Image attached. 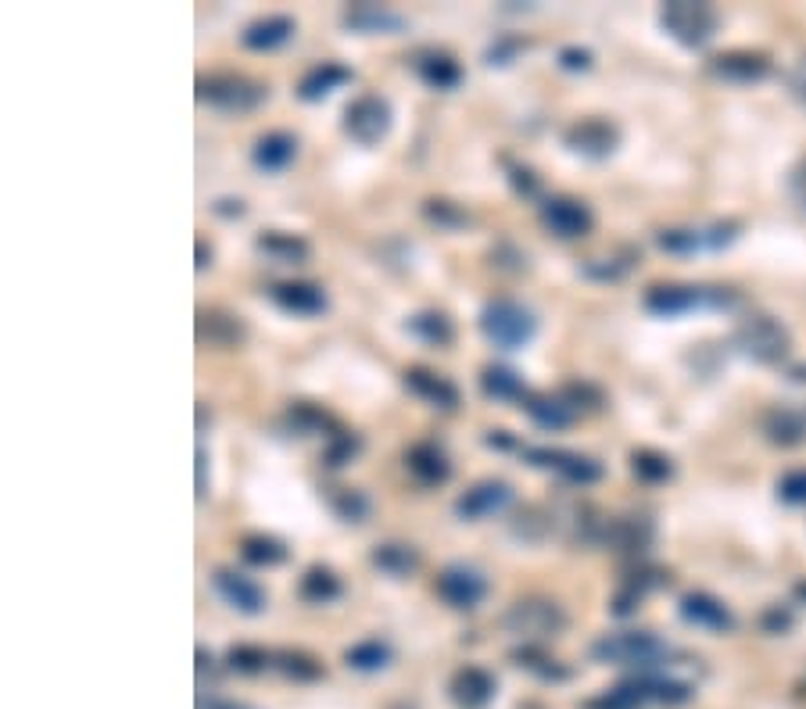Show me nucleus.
<instances>
[{
	"mask_svg": "<svg viewBox=\"0 0 806 709\" xmlns=\"http://www.w3.org/2000/svg\"><path fill=\"white\" fill-rule=\"evenodd\" d=\"M592 656L609 667H635L638 674L667 667L670 645L649 631H620V634H602L592 645Z\"/></svg>",
	"mask_w": 806,
	"mask_h": 709,
	"instance_id": "f257e3e1",
	"label": "nucleus"
},
{
	"mask_svg": "<svg viewBox=\"0 0 806 709\" xmlns=\"http://www.w3.org/2000/svg\"><path fill=\"white\" fill-rule=\"evenodd\" d=\"M477 326H481V334L502 351L527 348V344L534 341V334H538V319H534V312L513 298L488 301V305L481 308V316H477Z\"/></svg>",
	"mask_w": 806,
	"mask_h": 709,
	"instance_id": "f03ea898",
	"label": "nucleus"
},
{
	"mask_svg": "<svg viewBox=\"0 0 806 709\" xmlns=\"http://www.w3.org/2000/svg\"><path fill=\"white\" fill-rule=\"evenodd\" d=\"M738 294L728 291V287H681V283H660V287H649L645 294V308L652 316L674 319L685 316L692 308H735Z\"/></svg>",
	"mask_w": 806,
	"mask_h": 709,
	"instance_id": "7ed1b4c3",
	"label": "nucleus"
},
{
	"mask_svg": "<svg viewBox=\"0 0 806 709\" xmlns=\"http://www.w3.org/2000/svg\"><path fill=\"white\" fill-rule=\"evenodd\" d=\"M502 627H506L513 638H524V645H534V641L556 638L566 627V616L552 598H520V602H513L509 613L502 616Z\"/></svg>",
	"mask_w": 806,
	"mask_h": 709,
	"instance_id": "20e7f679",
	"label": "nucleus"
},
{
	"mask_svg": "<svg viewBox=\"0 0 806 709\" xmlns=\"http://www.w3.org/2000/svg\"><path fill=\"white\" fill-rule=\"evenodd\" d=\"M269 97V86L258 79L237 76V72H215L198 79V101L223 108V112H251Z\"/></svg>",
	"mask_w": 806,
	"mask_h": 709,
	"instance_id": "39448f33",
	"label": "nucleus"
},
{
	"mask_svg": "<svg viewBox=\"0 0 806 709\" xmlns=\"http://www.w3.org/2000/svg\"><path fill=\"white\" fill-rule=\"evenodd\" d=\"M660 26L667 29L681 47H706V43L717 36V26L721 18L710 4H695V0H674V4H663L660 11Z\"/></svg>",
	"mask_w": 806,
	"mask_h": 709,
	"instance_id": "423d86ee",
	"label": "nucleus"
},
{
	"mask_svg": "<svg viewBox=\"0 0 806 709\" xmlns=\"http://www.w3.org/2000/svg\"><path fill=\"white\" fill-rule=\"evenodd\" d=\"M735 348L764 366H774L789 355L792 337L774 316H746L735 330Z\"/></svg>",
	"mask_w": 806,
	"mask_h": 709,
	"instance_id": "0eeeda50",
	"label": "nucleus"
},
{
	"mask_svg": "<svg viewBox=\"0 0 806 709\" xmlns=\"http://www.w3.org/2000/svg\"><path fill=\"white\" fill-rule=\"evenodd\" d=\"M391 126H395V112H391V101L380 94H362L344 108V133L359 147H377L380 140H387Z\"/></svg>",
	"mask_w": 806,
	"mask_h": 709,
	"instance_id": "6e6552de",
	"label": "nucleus"
},
{
	"mask_svg": "<svg viewBox=\"0 0 806 709\" xmlns=\"http://www.w3.org/2000/svg\"><path fill=\"white\" fill-rule=\"evenodd\" d=\"M524 459L538 470H549L556 477L570 480V484H599L602 480V462L592 455L581 452H566V448H524Z\"/></svg>",
	"mask_w": 806,
	"mask_h": 709,
	"instance_id": "1a4fd4ad",
	"label": "nucleus"
},
{
	"mask_svg": "<svg viewBox=\"0 0 806 709\" xmlns=\"http://www.w3.org/2000/svg\"><path fill=\"white\" fill-rule=\"evenodd\" d=\"M541 215V226L549 233H556L559 240H581L592 233L595 226V215L592 208L584 205V201H577V197H545L538 208Z\"/></svg>",
	"mask_w": 806,
	"mask_h": 709,
	"instance_id": "9d476101",
	"label": "nucleus"
},
{
	"mask_svg": "<svg viewBox=\"0 0 806 709\" xmlns=\"http://www.w3.org/2000/svg\"><path fill=\"white\" fill-rule=\"evenodd\" d=\"M516 491L513 484H506V480H477V484L466 491V495H459V502H455V516L459 520H470V523H481L488 520V516H498L506 513L509 505H513Z\"/></svg>",
	"mask_w": 806,
	"mask_h": 709,
	"instance_id": "9b49d317",
	"label": "nucleus"
},
{
	"mask_svg": "<svg viewBox=\"0 0 806 709\" xmlns=\"http://www.w3.org/2000/svg\"><path fill=\"white\" fill-rule=\"evenodd\" d=\"M563 144L570 147L574 154H581V158L602 162V158H609V154L620 147V129L613 126L609 119L592 115V119H581V122H574V126L566 129Z\"/></svg>",
	"mask_w": 806,
	"mask_h": 709,
	"instance_id": "f8f14e48",
	"label": "nucleus"
},
{
	"mask_svg": "<svg viewBox=\"0 0 806 709\" xmlns=\"http://www.w3.org/2000/svg\"><path fill=\"white\" fill-rule=\"evenodd\" d=\"M438 595L445 598L452 609H477L488 595V581L481 570H473L466 563H452L438 573Z\"/></svg>",
	"mask_w": 806,
	"mask_h": 709,
	"instance_id": "ddd939ff",
	"label": "nucleus"
},
{
	"mask_svg": "<svg viewBox=\"0 0 806 709\" xmlns=\"http://www.w3.org/2000/svg\"><path fill=\"white\" fill-rule=\"evenodd\" d=\"M212 588L219 591V598H223L226 606L237 609V613H244V616H258L262 609H266V591L237 570H226V566L223 570H215Z\"/></svg>",
	"mask_w": 806,
	"mask_h": 709,
	"instance_id": "4468645a",
	"label": "nucleus"
},
{
	"mask_svg": "<svg viewBox=\"0 0 806 709\" xmlns=\"http://www.w3.org/2000/svg\"><path fill=\"white\" fill-rule=\"evenodd\" d=\"M344 26L362 36H377V33L395 36V33H402V29H409V18L398 15V11L387 8V4H369V0H362V4H352V8L344 11Z\"/></svg>",
	"mask_w": 806,
	"mask_h": 709,
	"instance_id": "2eb2a0df",
	"label": "nucleus"
},
{
	"mask_svg": "<svg viewBox=\"0 0 806 709\" xmlns=\"http://www.w3.org/2000/svg\"><path fill=\"white\" fill-rule=\"evenodd\" d=\"M738 226L735 223H717L710 230H663L660 237V248L663 251H674V255H692V251H717V248H728L731 240L738 237Z\"/></svg>",
	"mask_w": 806,
	"mask_h": 709,
	"instance_id": "dca6fc26",
	"label": "nucleus"
},
{
	"mask_svg": "<svg viewBox=\"0 0 806 709\" xmlns=\"http://www.w3.org/2000/svg\"><path fill=\"white\" fill-rule=\"evenodd\" d=\"M498 692V681L491 670L484 667H463L455 670L452 681H448V695L459 709H484Z\"/></svg>",
	"mask_w": 806,
	"mask_h": 709,
	"instance_id": "f3484780",
	"label": "nucleus"
},
{
	"mask_svg": "<svg viewBox=\"0 0 806 709\" xmlns=\"http://www.w3.org/2000/svg\"><path fill=\"white\" fill-rule=\"evenodd\" d=\"M269 298H273V305L283 308L287 316H319V312H326V291L312 280L276 283L273 291H269Z\"/></svg>",
	"mask_w": 806,
	"mask_h": 709,
	"instance_id": "a211bd4d",
	"label": "nucleus"
},
{
	"mask_svg": "<svg viewBox=\"0 0 806 709\" xmlns=\"http://www.w3.org/2000/svg\"><path fill=\"white\" fill-rule=\"evenodd\" d=\"M402 380L416 398H423V402L434 405V409H455V405H459V387H455L448 376L434 373V369L409 366L402 373Z\"/></svg>",
	"mask_w": 806,
	"mask_h": 709,
	"instance_id": "6ab92c4d",
	"label": "nucleus"
},
{
	"mask_svg": "<svg viewBox=\"0 0 806 709\" xmlns=\"http://www.w3.org/2000/svg\"><path fill=\"white\" fill-rule=\"evenodd\" d=\"M681 616H685L688 624L703 627V631H717V634L735 627L731 609L724 606L721 598H713L710 591H692V595L681 598Z\"/></svg>",
	"mask_w": 806,
	"mask_h": 709,
	"instance_id": "aec40b11",
	"label": "nucleus"
},
{
	"mask_svg": "<svg viewBox=\"0 0 806 709\" xmlns=\"http://www.w3.org/2000/svg\"><path fill=\"white\" fill-rule=\"evenodd\" d=\"M710 72L728 79V83H756L771 72V58L760 51H728L710 61Z\"/></svg>",
	"mask_w": 806,
	"mask_h": 709,
	"instance_id": "412c9836",
	"label": "nucleus"
},
{
	"mask_svg": "<svg viewBox=\"0 0 806 709\" xmlns=\"http://www.w3.org/2000/svg\"><path fill=\"white\" fill-rule=\"evenodd\" d=\"M298 158V137L287 133V129H273V133H262L251 147V162L262 172H283L287 165Z\"/></svg>",
	"mask_w": 806,
	"mask_h": 709,
	"instance_id": "4be33fe9",
	"label": "nucleus"
},
{
	"mask_svg": "<svg viewBox=\"0 0 806 709\" xmlns=\"http://www.w3.org/2000/svg\"><path fill=\"white\" fill-rule=\"evenodd\" d=\"M602 545H609L613 552H624V556H642L645 548L652 545V523L645 516H617V520H609Z\"/></svg>",
	"mask_w": 806,
	"mask_h": 709,
	"instance_id": "5701e85b",
	"label": "nucleus"
},
{
	"mask_svg": "<svg viewBox=\"0 0 806 709\" xmlns=\"http://www.w3.org/2000/svg\"><path fill=\"white\" fill-rule=\"evenodd\" d=\"M198 341L212 344V348H237L244 341V323L241 316L219 312V308H201L198 312Z\"/></svg>",
	"mask_w": 806,
	"mask_h": 709,
	"instance_id": "b1692460",
	"label": "nucleus"
},
{
	"mask_svg": "<svg viewBox=\"0 0 806 709\" xmlns=\"http://www.w3.org/2000/svg\"><path fill=\"white\" fill-rule=\"evenodd\" d=\"M298 33L291 15H266V18H255L248 29L241 33V43L248 51H276L283 43L291 40Z\"/></svg>",
	"mask_w": 806,
	"mask_h": 709,
	"instance_id": "393cba45",
	"label": "nucleus"
},
{
	"mask_svg": "<svg viewBox=\"0 0 806 709\" xmlns=\"http://www.w3.org/2000/svg\"><path fill=\"white\" fill-rule=\"evenodd\" d=\"M352 76L355 72L348 65H341V61H323V65H316V69H309L301 76L298 97L301 101H323L334 90H341L344 83H352Z\"/></svg>",
	"mask_w": 806,
	"mask_h": 709,
	"instance_id": "a878e982",
	"label": "nucleus"
},
{
	"mask_svg": "<svg viewBox=\"0 0 806 709\" xmlns=\"http://www.w3.org/2000/svg\"><path fill=\"white\" fill-rule=\"evenodd\" d=\"M405 470L412 477L420 480V484H445L452 477V462L445 459L438 445H430V441H420V445H412L405 452Z\"/></svg>",
	"mask_w": 806,
	"mask_h": 709,
	"instance_id": "bb28decb",
	"label": "nucleus"
},
{
	"mask_svg": "<svg viewBox=\"0 0 806 709\" xmlns=\"http://www.w3.org/2000/svg\"><path fill=\"white\" fill-rule=\"evenodd\" d=\"M369 563L377 566L384 577H391V581H405L420 566V552L412 545H405V541H384V545H377L369 552Z\"/></svg>",
	"mask_w": 806,
	"mask_h": 709,
	"instance_id": "cd10ccee",
	"label": "nucleus"
},
{
	"mask_svg": "<svg viewBox=\"0 0 806 709\" xmlns=\"http://www.w3.org/2000/svg\"><path fill=\"white\" fill-rule=\"evenodd\" d=\"M416 76L430 86V90H455L463 83V65L445 51H427L416 61Z\"/></svg>",
	"mask_w": 806,
	"mask_h": 709,
	"instance_id": "c85d7f7f",
	"label": "nucleus"
},
{
	"mask_svg": "<svg viewBox=\"0 0 806 709\" xmlns=\"http://www.w3.org/2000/svg\"><path fill=\"white\" fill-rule=\"evenodd\" d=\"M524 412L541 430H563V427H570L577 416V412L563 402V394H527Z\"/></svg>",
	"mask_w": 806,
	"mask_h": 709,
	"instance_id": "c756f323",
	"label": "nucleus"
},
{
	"mask_svg": "<svg viewBox=\"0 0 806 709\" xmlns=\"http://www.w3.org/2000/svg\"><path fill=\"white\" fill-rule=\"evenodd\" d=\"M255 248L262 251L266 258H273V262L280 265H298L309 258V240L298 237V233H283V230H266L258 233Z\"/></svg>",
	"mask_w": 806,
	"mask_h": 709,
	"instance_id": "7c9ffc66",
	"label": "nucleus"
},
{
	"mask_svg": "<svg viewBox=\"0 0 806 709\" xmlns=\"http://www.w3.org/2000/svg\"><path fill=\"white\" fill-rule=\"evenodd\" d=\"M405 334H412L416 341L430 344V348H448L455 330H452V319H448L445 312L427 308V312H416V316L405 319Z\"/></svg>",
	"mask_w": 806,
	"mask_h": 709,
	"instance_id": "2f4dec72",
	"label": "nucleus"
},
{
	"mask_svg": "<svg viewBox=\"0 0 806 709\" xmlns=\"http://www.w3.org/2000/svg\"><path fill=\"white\" fill-rule=\"evenodd\" d=\"M481 391L495 402H524L527 384L524 376L509 366H484L481 369Z\"/></svg>",
	"mask_w": 806,
	"mask_h": 709,
	"instance_id": "473e14b6",
	"label": "nucleus"
},
{
	"mask_svg": "<svg viewBox=\"0 0 806 709\" xmlns=\"http://www.w3.org/2000/svg\"><path fill=\"white\" fill-rule=\"evenodd\" d=\"M341 581H337L334 570H326V566H309V570L301 573L298 581V595L309 602V606H330L341 598Z\"/></svg>",
	"mask_w": 806,
	"mask_h": 709,
	"instance_id": "72a5a7b5",
	"label": "nucleus"
},
{
	"mask_svg": "<svg viewBox=\"0 0 806 709\" xmlns=\"http://www.w3.org/2000/svg\"><path fill=\"white\" fill-rule=\"evenodd\" d=\"M764 430L774 445H799V441H806V416L796 409H771L764 419Z\"/></svg>",
	"mask_w": 806,
	"mask_h": 709,
	"instance_id": "f704fd0d",
	"label": "nucleus"
},
{
	"mask_svg": "<svg viewBox=\"0 0 806 709\" xmlns=\"http://www.w3.org/2000/svg\"><path fill=\"white\" fill-rule=\"evenodd\" d=\"M344 663L352 670H359V674H377V670H384L391 663V645L380 638H366L344 652Z\"/></svg>",
	"mask_w": 806,
	"mask_h": 709,
	"instance_id": "c9c22d12",
	"label": "nucleus"
},
{
	"mask_svg": "<svg viewBox=\"0 0 806 709\" xmlns=\"http://www.w3.org/2000/svg\"><path fill=\"white\" fill-rule=\"evenodd\" d=\"M326 502H330L337 520H344V523H362L373 513V502H369V495L359 491V487H334V491L326 495Z\"/></svg>",
	"mask_w": 806,
	"mask_h": 709,
	"instance_id": "e433bc0d",
	"label": "nucleus"
},
{
	"mask_svg": "<svg viewBox=\"0 0 806 709\" xmlns=\"http://www.w3.org/2000/svg\"><path fill=\"white\" fill-rule=\"evenodd\" d=\"M423 219L427 223H434L438 230H466L470 226V212H466L463 205H455V201H448V197H427L423 201Z\"/></svg>",
	"mask_w": 806,
	"mask_h": 709,
	"instance_id": "4c0bfd02",
	"label": "nucleus"
},
{
	"mask_svg": "<svg viewBox=\"0 0 806 709\" xmlns=\"http://www.w3.org/2000/svg\"><path fill=\"white\" fill-rule=\"evenodd\" d=\"M552 530H556V513H545V509H538V505L524 509V513L513 520V538L527 541V545H541Z\"/></svg>",
	"mask_w": 806,
	"mask_h": 709,
	"instance_id": "58836bf2",
	"label": "nucleus"
},
{
	"mask_svg": "<svg viewBox=\"0 0 806 709\" xmlns=\"http://www.w3.org/2000/svg\"><path fill=\"white\" fill-rule=\"evenodd\" d=\"M241 556L251 566H280L287 559V545L269 538V534H248L241 541Z\"/></svg>",
	"mask_w": 806,
	"mask_h": 709,
	"instance_id": "ea45409f",
	"label": "nucleus"
},
{
	"mask_svg": "<svg viewBox=\"0 0 806 709\" xmlns=\"http://www.w3.org/2000/svg\"><path fill=\"white\" fill-rule=\"evenodd\" d=\"M291 423L301 430V434H326V441L344 430V427H337V419L330 416V412L316 409V405H309V402L294 405V409H291Z\"/></svg>",
	"mask_w": 806,
	"mask_h": 709,
	"instance_id": "a19ab883",
	"label": "nucleus"
},
{
	"mask_svg": "<svg viewBox=\"0 0 806 709\" xmlns=\"http://www.w3.org/2000/svg\"><path fill=\"white\" fill-rule=\"evenodd\" d=\"M631 470H635L638 480L645 484H660L674 473V462L667 459L663 452H652V448H635L631 452Z\"/></svg>",
	"mask_w": 806,
	"mask_h": 709,
	"instance_id": "79ce46f5",
	"label": "nucleus"
},
{
	"mask_svg": "<svg viewBox=\"0 0 806 709\" xmlns=\"http://www.w3.org/2000/svg\"><path fill=\"white\" fill-rule=\"evenodd\" d=\"M359 448H362V437L352 434V430H341V434H334L330 441H326L323 462L330 466V470H341V466H348V462L359 455Z\"/></svg>",
	"mask_w": 806,
	"mask_h": 709,
	"instance_id": "37998d69",
	"label": "nucleus"
},
{
	"mask_svg": "<svg viewBox=\"0 0 806 709\" xmlns=\"http://www.w3.org/2000/svg\"><path fill=\"white\" fill-rule=\"evenodd\" d=\"M226 663H230L237 674H258V670H266L269 663H273V656H269L262 645H230Z\"/></svg>",
	"mask_w": 806,
	"mask_h": 709,
	"instance_id": "c03bdc74",
	"label": "nucleus"
},
{
	"mask_svg": "<svg viewBox=\"0 0 806 709\" xmlns=\"http://www.w3.org/2000/svg\"><path fill=\"white\" fill-rule=\"evenodd\" d=\"M276 667L287 677H294V681H319V677H323V663H316V659L305 656V652H291V649L276 656Z\"/></svg>",
	"mask_w": 806,
	"mask_h": 709,
	"instance_id": "a18cd8bd",
	"label": "nucleus"
},
{
	"mask_svg": "<svg viewBox=\"0 0 806 709\" xmlns=\"http://www.w3.org/2000/svg\"><path fill=\"white\" fill-rule=\"evenodd\" d=\"M559 394H563V402L570 405L574 412L599 409V405H602V391H599V387H592V384H584V380H570V384H566Z\"/></svg>",
	"mask_w": 806,
	"mask_h": 709,
	"instance_id": "49530a36",
	"label": "nucleus"
},
{
	"mask_svg": "<svg viewBox=\"0 0 806 709\" xmlns=\"http://www.w3.org/2000/svg\"><path fill=\"white\" fill-rule=\"evenodd\" d=\"M513 659L520 663V667H527V670H534L538 677H545V681H552V677H566V670H559L549 656H541L534 645H524V649H516Z\"/></svg>",
	"mask_w": 806,
	"mask_h": 709,
	"instance_id": "de8ad7c7",
	"label": "nucleus"
},
{
	"mask_svg": "<svg viewBox=\"0 0 806 709\" xmlns=\"http://www.w3.org/2000/svg\"><path fill=\"white\" fill-rule=\"evenodd\" d=\"M778 495L781 502L789 505H806V470H792L778 480Z\"/></svg>",
	"mask_w": 806,
	"mask_h": 709,
	"instance_id": "09e8293b",
	"label": "nucleus"
},
{
	"mask_svg": "<svg viewBox=\"0 0 806 709\" xmlns=\"http://www.w3.org/2000/svg\"><path fill=\"white\" fill-rule=\"evenodd\" d=\"M624 269L627 265L617 262V258H592V262L581 265V276H588V280H620Z\"/></svg>",
	"mask_w": 806,
	"mask_h": 709,
	"instance_id": "8fccbe9b",
	"label": "nucleus"
},
{
	"mask_svg": "<svg viewBox=\"0 0 806 709\" xmlns=\"http://www.w3.org/2000/svg\"><path fill=\"white\" fill-rule=\"evenodd\" d=\"M524 47H527V40H520V36H506V40H498L488 51V65H498V69H502V65H509L516 54L524 51Z\"/></svg>",
	"mask_w": 806,
	"mask_h": 709,
	"instance_id": "3c124183",
	"label": "nucleus"
},
{
	"mask_svg": "<svg viewBox=\"0 0 806 709\" xmlns=\"http://www.w3.org/2000/svg\"><path fill=\"white\" fill-rule=\"evenodd\" d=\"M559 69L588 72L592 69V51H584V47H563V51H559Z\"/></svg>",
	"mask_w": 806,
	"mask_h": 709,
	"instance_id": "603ef678",
	"label": "nucleus"
},
{
	"mask_svg": "<svg viewBox=\"0 0 806 709\" xmlns=\"http://www.w3.org/2000/svg\"><path fill=\"white\" fill-rule=\"evenodd\" d=\"M509 183H513L516 194L524 197H538V176L531 169H520V165H509Z\"/></svg>",
	"mask_w": 806,
	"mask_h": 709,
	"instance_id": "864d4df0",
	"label": "nucleus"
},
{
	"mask_svg": "<svg viewBox=\"0 0 806 709\" xmlns=\"http://www.w3.org/2000/svg\"><path fill=\"white\" fill-rule=\"evenodd\" d=\"M789 190H792V197H796V205L806 212V158L796 165V169H792V176H789Z\"/></svg>",
	"mask_w": 806,
	"mask_h": 709,
	"instance_id": "5fc2aeb1",
	"label": "nucleus"
},
{
	"mask_svg": "<svg viewBox=\"0 0 806 709\" xmlns=\"http://www.w3.org/2000/svg\"><path fill=\"white\" fill-rule=\"evenodd\" d=\"M789 90L799 97V101H806V58H799L796 65H792V72H789Z\"/></svg>",
	"mask_w": 806,
	"mask_h": 709,
	"instance_id": "6e6d98bb",
	"label": "nucleus"
},
{
	"mask_svg": "<svg viewBox=\"0 0 806 709\" xmlns=\"http://www.w3.org/2000/svg\"><path fill=\"white\" fill-rule=\"evenodd\" d=\"M198 502H205L208 498V452H205V445H198Z\"/></svg>",
	"mask_w": 806,
	"mask_h": 709,
	"instance_id": "4d7b16f0",
	"label": "nucleus"
},
{
	"mask_svg": "<svg viewBox=\"0 0 806 709\" xmlns=\"http://www.w3.org/2000/svg\"><path fill=\"white\" fill-rule=\"evenodd\" d=\"M215 212L226 215V219H241V215H244V201H233V197H223V201H215Z\"/></svg>",
	"mask_w": 806,
	"mask_h": 709,
	"instance_id": "13d9d810",
	"label": "nucleus"
},
{
	"mask_svg": "<svg viewBox=\"0 0 806 709\" xmlns=\"http://www.w3.org/2000/svg\"><path fill=\"white\" fill-rule=\"evenodd\" d=\"M484 441H488L491 448H502V452H506V448H516V441L509 437V430H488V437H484Z\"/></svg>",
	"mask_w": 806,
	"mask_h": 709,
	"instance_id": "bf43d9fd",
	"label": "nucleus"
},
{
	"mask_svg": "<svg viewBox=\"0 0 806 709\" xmlns=\"http://www.w3.org/2000/svg\"><path fill=\"white\" fill-rule=\"evenodd\" d=\"M194 255H198V262H194L198 265V273H205L208 265H212V248H208L205 240H198V244H194Z\"/></svg>",
	"mask_w": 806,
	"mask_h": 709,
	"instance_id": "052dcab7",
	"label": "nucleus"
},
{
	"mask_svg": "<svg viewBox=\"0 0 806 709\" xmlns=\"http://www.w3.org/2000/svg\"><path fill=\"white\" fill-rule=\"evenodd\" d=\"M208 709H244V706H237V702H215V706H208Z\"/></svg>",
	"mask_w": 806,
	"mask_h": 709,
	"instance_id": "680f3d73",
	"label": "nucleus"
},
{
	"mask_svg": "<svg viewBox=\"0 0 806 709\" xmlns=\"http://www.w3.org/2000/svg\"><path fill=\"white\" fill-rule=\"evenodd\" d=\"M796 595H799V598H806V584H799V588H796Z\"/></svg>",
	"mask_w": 806,
	"mask_h": 709,
	"instance_id": "e2e57ef3",
	"label": "nucleus"
}]
</instances>
